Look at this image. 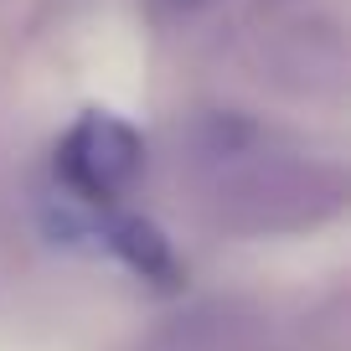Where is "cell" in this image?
<instances>
[{
    "label": "cell",
    "instance_id": "cell-1",
    "mask_svg": "<svg viewBox=\"0 0 351 351\" xmlns=\"http://www.w3.org/2000/svg\"><path fill=\"white\" fill-rule=\"evenodd\" d=\"M57 186L52 197L73 207H119V197L145 171V140L119 119V114L88 109L57 145Z\"/></svg>",
    "mask_w": 351,
    "mask_h": 351
}]
</instances>
